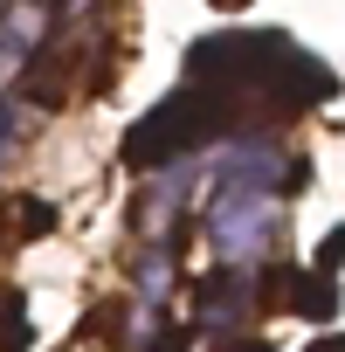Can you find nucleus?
Masks as SVG:
<instances>
[{
    "mask_svg": "<svg viewBox=\"0 0 345 352\" xmlns=\"http://www.w3.org/2000/svg\"><path fill=\"white\" fill-rule=\"evenodd\" d=\"M338 263H345V228H331V235L318 242V276H331Z\"/></svg>",
    "mask_w": 345,
    "mask_h": 352,
    "instance_id": "7ed1b4c3",
    "label": "nucleus"
},
{
    "mask_svg": "<svg viewBox=\"0 0 345 352\" xmlns=\"http://www.w3.org/2000/svg\"><path fill=\"white\" fill-rule=\"evenodd\" d=\"M208 8H242V14H249V0H208Z\"/></svg>",
    "mask_w": 345,
    "mask_h": 352,
    "instance_id": "423d86ee",
    "label": "nucleus"
},
{
    "mask_svg": "<svg viewBox=\"0 0 345 352\" xmlns=\"http://www.w3.org/2000/svg\"><path fill=\"white\" fill-rule=\"evenodd\" d=\"M242 352H276V345H269V338H249V345H242Z\"/></svg>",
    "mask_w": 345,
    "mask_h": 352,
    "instance_id": "39448f33",
    "label": "nucleus"
},
{
    "mask_svg": "<svg viewBox=\"0 0 345 352\" xmlns=\"http://www.w3.org/2000/svg\"><path fill=\"white\" fill-rule=\"evenodd\" d=\"M297 311H311L318 324H331V318H338V290H331V276H311L304 297H297Z\"/></svg>",
    "mask_w": 345,
    "mask_h": 352,
    "instance_id": "f03ea898",
    "label": "nucleus"
},
{
    "mask_svg": "<svg viewBox=\"0 0 345 352\" xmlns=\"http://www.w3.org/2000/svg\"><path fill=\"white\" fill-rule=\"evenodd\" d=\"M235 90L228 83H180L166 104H152L131 131H124V166H166V159H180L187 145H208L228 118H235Z\"/></svg>",
    "mask_w": 345,
    "mask_h": 352,
    "instance_id": "f257e3e1",
    "label": "nucleus"
},
{
    "mask_svg": "<svg viewBox=\"0 0 345 352\" xmlns=\"http://www.w3.org/2000/svg\"><path fill=\"white\" fill-rule=\"evenodd\" d=\"M311 352H345V338H338V331H324V338H311Z\"/></svg>",
    "mask_w": 345,
    "mask_h": 352,
    "instance_id": "20e7f679",
    "label": "nucleus"
}]
</instances>
